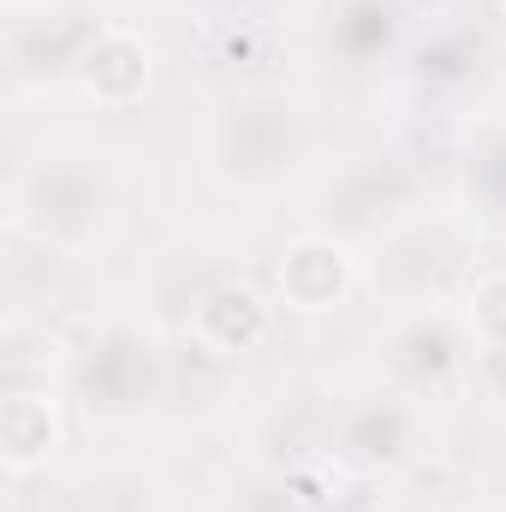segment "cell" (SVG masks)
<instances>
[{
	"label": "cell",
	"instance_id": "19",
	"mask_svg": "<svg viewBox=\"0 0 506 512\" xmlns=\"http://www.w3.org/2000/svg\"><path fill=\"white\" fill-rule=\"evenodd\" d=\"M209 512H304L298 507V477L245 459V465H233V471L215 483Z\"/></svg>",
	"mask_w": 506,
	"mask_h": 512
},
{
	"label": "cell",
	"instance_id": "9",
	"mask_svg": "<svg viewBox=\"0 0 506 512\" xmlns=\"http://www.w3.org/2000/svg\"><path fill=\"white\" fill-rule=\"evenodd\" d=\"M417 0H328L316 18V48L346 78L399 72L405 48L417 42Z\"/></svg>",
	"mask_w": 506,
	"mask_h": 512
},
{
	"label": "cell",
	"instance_id": "10",
	"mask_svg": "<svg viewBox=\"0 0 506 512\" xmlns=\"http://www.w3.org/2000/svg\"><path fill=\"white\" fill-rule=\"evenodd\" d=\"M268 286L280 298L286 316H334L352 304V292L364 286V251L334 239V233H292L274 262H268Z\"/></svg>",
	"mask_w": 506,
	"mask_h": 512
},
{
	"label": "cell",
	"instance_id": "3",
	"mask_svg": "<svg viewBox=\"0 0 506 512\" xmlns=\"http://www.w3.org/2000/svg\"><path fill=\"white\" fill-rule=\"evenodd\" d=\"M167 334L143 310H108L66 340V399L90 429H137L161 417Z\"/></svg>",
	"mask_w": 506,
	"mask_h": 512
},
{
	"label": "cell",
	"instance_id": "11",
	"mask_svg": "<svg viewBox=\"0 0 506 512\" xmlns=\"http://www.w3.org/2000/svg\"><path fill=\"white\" fill-rule=\"evenodd\" d=\"M280 298H274V286H262L256 274L245 268H233L227 280H215L203 298H197V310L185 316V340H197L203 352H215V358H227V364H245L256 358L274 334H280Z\"/></svg>",
	"mask_w": 506,
	"mask_h": 512
},
{
	"label": "cell",
	"instance_id": "16",
	"mask_svg": "<svg viewBox=\"0 0 506 512\" xmlns=\"http://www.w3.org/2000/svg\"><path fill=\"white\" fill-rule=\"evenodd\" d=\"M399 78L411 84V96L423 102H459L465 90H477L483 78V42L465 24H429L417 30V42L399 60Z\"/></svg>",
	"mask_w": 506,
	"mask_h": 512
},
{
	"label": "cell",
	"instance_id": "13",
	"mask_svg": "<svg viewBox=\"0 0 506 512\" xmlns=\"http://www.w3.org/2000/svg\"><path fill=\"white\" fill-rule=\"evenodd\" d=\"M328 441H334V399L310 382H292L251 417L245 459L298 477L310 459H328Z\"/></svg>",
	"mask_w": 506,
	"mask_h": 512
},
{
	"label": "cell",
	"instance_id": "1",
	"mask_svg": "<svg viewBox=\"0 0 506 512\" xmlns=\"http://www.w3.org/2000/svg\"><path fill=\"white\" fill-rule=\"evenodd\" d=\"M322 155V120L292 84H233L209 102L197 131L203 179L227 197H274Z\"/></svg>",
	"mask_w": 506,
	"mask_h": 512
},
{
	"label": "cell",
	"instance_id": "15",
	"mask_svg": "<svg viewBox=\"0 0 506 512\" xmlns=\"http://www.w3.org/2000/svg\"><path fill=\"white\" fill-rule=\"evenodd\" d=\"M239 268V256L215 239H173L149 256L143 268V316H155L161 328H185V316L197 310V298L227 280Z\"/></svg>",
	"mask_w": 506,
	"mask_h": 512
},
{
	"label": "cell",
	"instance_id": "14",
	"mask_svg": "<svg viewBox=\"0 0 506 512\" xmlns=\"http://www.w3.org/2000/svg\"><path fill=\"white\" fill-rule=\"evenodd\" d=\"M66 387H6L0 393V471L6 483H36L66 447Z\"/></svg>",
	"mask_w": 506,
	"mask_h": 512
},
{
	"label": "cell",
	"instance_id": "7",
	"mask_svg": "<svg viewBox=\"0 0 506 512\" xmlns=\"http://www.w3.org/2000/svg\"><path fill=\"white\" fill-rule=\"evenodd\" d=\"M108 24V12H96L90 0H30L12 6L6 24V84L18 96H48V90H72L84 48L96 42V30Z\"/></svg>",
	"mask_w": 506,
	"mask_h": 512
},
{
	"label": "cell",
	"instance_id": "2",
	"mask_svg": "<svg viewBox=\"0 0 506 512\" xmlns=\"http://www.w3.org/2000/svg\"><path fill=\"white\" fill-rule=\"evenodd\" d=\"M120 203H126L120 173H114V161L102 149H90V143H42L12 173L6 233L78 262L96 245H108V233L120 227Z\"/></svg>",
	"mask_w": 506,
	"mask_h": 512
},
{
	"label": "cell",
	"instance_id": "4",
	"mask_svg": "<svg viewBox=\"0 0 506 512\" xmlns=\"http://www.w3.org/2000/svg\"><path fill=\"white\" fill-rule=\"evenodd\" d=\"M477 221L459 209H411L399 227H387L376 245H364V292L381 310H441L459 304L477 280Z\"/></svg>",
	"mask_w": 506,
	"mask_h": 512
},
{
	"label": "cell",
	"instance_id": "12",
	"mask_svg": "<svg viewBox=\"0 0 506 512\" xmlns=\"http://www.w3.org/2000/svg\"><path fill=\"white\" fill-rule=\"evenodd\" d=\"M155 78H161V48H155V36H149L137 18H108V24L96 30V42L84 48L72 90H78V102L96 108V114H131V108L149 102Z\"/></svg>",
	"mask_w": 506,
	"mask_h": 512
},
{
	"label": "cell",
	"instance_id": "22",
	"mask_svg": "<svg viewBox=\"0 0 506 512\" xmlns=\"http://www.w3.org/2000/svg\"><path fill=\"white\" fill-rule=\"evenodd\" d=\"M471 387H477V399L506 411V346H477L471 352Z\"/></svg>",
	"mask_w": 506,
	"mask_h": 512
},
{
	"label": "cell",
	"instance_id": "17",
	"mask_svg": "<svg viewBox=\"0 0 506 512\" xmlns=\"http://www.w3.org/2000/svg\"><path fill=\"white\" fill-rule=\"evenodd\" d=\"M233 382H239V364H227L179 334V346L167 358V387H161V423H215L233 405Z\"/></svg>",
	"mask_w": 506,
	"mask_h": 512
},
{
	"label": "cell",
	"instance_id": "8",
	"mask_svg": "<svg viewBox=\"0 0 506 512\" xmlns=\"http://www.w3.org/2000/svg\"><path fill=\"white\" fill-rule=\"evenodd\" d=\"M423 453V399L399 387H358L334 405V441L328 459L352 477H399Z\"/></svg>",
	"mask_w": 506,
	"mask_h": 512
},
{
	"label": "cell",
	"instance_id": "20",
	"mask_svg": "<svg viewBox=\"0 0 506 512\" xmlns=\"http://www.w3.org/2000/svg\"><path fill=\"white\" fill-rule=\"evenodd\" d=\"M459 322H465L471 346H506V268H483V274L465 286Z\"/></svg>",
	"mask_w": 506,
	"mask_h": 512
},
{
	"label": "cell",
	"instance_id": "18",
	"mask_svg": "<svg viewBox=\"0 0 506 512\" xmlns=\"http://www.w3.org/2000/svg\"><path fill=\"white\" fill-rule=\"evenodd\" d=\"M54 512H161V483H155V471L126 465V459L90 465L84 477L66 483Z\"/></svg>",
	"mask_w": 506,
	"mask_h": 512
},
{
	"label": "cell",
	"instance_id": "5",
	"mask_svg": "<svg viewBox=\"0 0 506 512\" xmlns=\"http://www.w3.org/2000/svg\"><path fill=\"white\" fill-rule=\"evenodd\" d=\"M429 203V179L411 155L399 149H364V155H346L340 167H328L310 191V227L316 233H334L346 245H376L387 227H399L411 209Z\"/></svg>",
	"mask_w": 506,
	"mask_h": 512
},
{
	"label": "cell",
	"instance_id": "21",
	"mask_svg": "<svg viewBox=\"0 0 506 512\" xmlns=\"http://www.w3.org/2000/svg\"><path fill=\"white\" fill-rule=\"evenodd\" d=\"M209 24H239V30H262V24H274L292 0H191Z\"/></svg>",
	"mask_w": 506,
	"mask_h": 512
},
{
	"label": "cell",
	"instance_id": "23",
	"mask_svg": "<svg viewBox=\"0 0 506 512\" xmlns=\"http://www.w3.org/2000/svg\"><path fill=\"white\" fill-rule=\"evenodd\" d=\"M6 6H30V0H6Z\"/></svg>",
	"mask_w": 506,
	"mask_h": 512
},
{
	"label": "cell",
	"instance_id": "6",
	"mask_svg": "<svg viewBox=\"0 0 506 512\" xmlns=\"http://www.w3.org/2000/svg\"><path fill=\"white\" fill-rule=\"evenodd\" d=\"M471 334L459 322V304L441 310H393L376 334V376L423 405L471 387Z\"/></svg>",
	"mask_w": 506,
	"mask_h": 512
},
{
	"label": "cell",
	"instance_id": "24",
	"mask_svg": "<svg viewBox=\"0 0 506 512\" xmlns=\"http://www.w3.org/2000/svg\"><path fill=\"white\" fill-rule=\"evenodd\" d=\"M495 6H501V18H506V0H495Z\"/></svg>",
	"mask_w": 506,
	"mask_h": 512
}]
</instances>
